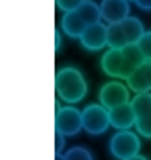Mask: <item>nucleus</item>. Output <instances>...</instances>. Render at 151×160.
<instances>
[{"mask_svg": "<svg viewBox=\"0 0 151 160\" xmlns=\"http://www.w3.org/2000/svg\"><path fill=\"white\" fill-rule=\"evenodd\" d=\"M143 61H147V59L143 57L141 48L136 47V44L122 47V48H109L103 55V59H101V70L109 78H116V80L124 78L126 80Z\"/></svg>", "mask_w": 151, "mask_h": 160, "instance_id": "obj_1", "label": "nucleus"}, {"mask_svg": "<svg viewBox=\"0 0 151 160\" xmlns=\"http://www.w3.org/2000/svg\"><path fill=\"white\" fill-rule=\"evenodd\" d=\"M55 91H57V97L65 101V103H78L82 101L88 93V84H86V78L82 76L80 70L67 65V68H61L55 76Z\"/></svg>", "mask_w": 151, "mask_h": 160, "instance_id": "obj_2", "label": "nucleus"}, {"mask_svg": "<svg viewBox=\"0 0 151 160\" xmlns=\"http://www.w3.org/2000/svg\"><path fill=\"white\" fill-rule=\"evenodd\" d=\"M143 34H145V28H143V21L139 17H126V19H122L118 23L107 25L109 48H122V47L136 44Z\"/></svg>", "mask_w": 151, "mask_h": 160, "instance_id": "obj_3", "label": "nucleus"}, {"mask_svg": "<svg viewBox=\"0 0 151 160\" xmlns=\"http://www.w3.org/2000/svg\"><path fill=\"white\" fill-rule=\"evenodd\" d=\"M111 127L109 110L101 103H90L82 110V128L90 135H103Z\"/></svg>", "mask_w": 151, "mask_h": 160, "instance_id": "obj_4", "label": "nucleus"}, {"mask_svg": "<svg viewBox=\"0 0 151 160\" xmlns=\"http://www.w3.org/2000/svg\"><path fill=\"white\" fill-rule=\"evenodd\" d=\"M141 150V139L132 131H118L116 135L109 139V152L118 160H128L136 156Z\"/></svg>", "mask_w": 151, "mask_h": 160, "instance_id": "obj_5", "label": "nucleus"}, {"mask_svg": "<svg viewBox=\"0 0 151 160\" xmlns=\"http://www.w3.org/2000/svg\"><path fill=\"white\" fill-rule=\"evenodd\" d=\"M55 128L63 137H73L82 131V112L73 105H57L55 114Z\"/></svg>", "mask_w": 151, "mask_h": 160, "instance_id": "obj_6", "label": "nucleus"}, {"mask_svg": "<svg viewBox=\"0 0 151 160\" xmlns=\"http://www.w3.org/2000/svg\"><path fill=\"white\" fill-rule=\"evenodd\" d=\"M99 101L107 110H113L118 105L130 103V88L126 84H122L120 80H111V82H107V84L101 87V91H99Z\"/></svg>", "mask_w": 151, "mask_h": 160, "instance_id": "obj_7", "label": "nucleus"}, {"mask_svg": "<svg viewBox=\"0 0 151 160\" xmlns=\"http://www.w3.org/2000/svg\"><path fill=\"white\" fill-rule=\"evenodd\" d=\"M130 103L134 108V116H136L134 128L139 131V135L151 139V93H139V95L132 97Z\"/></svg>", "mask_w": 151, "mask_h": 160, "instance_id": "obj_8", "label": "nucleus"}, {"mask_svg": "<svg viewBox=\"0 0 151 160\" xmlns=\"http://www.w3.org/2000/svg\"><path fill=\"white\" fill-rule=\"evenodd\" d=\"M78 40L86 51H101V48L109 47V42H107V25L103 21H97V23L88 25Z\"/></svg>", "mask_w": 151, "mask_h": 160, "instance_id": "obj_9", "label": "nucleus"}, {"mask_svg": "<svg viewBox=\"0 0 151 160\" xmlns=\"http://www.w3.org/2000/svg\"><path fill=\"white\" fill-rule=\"evenodd\" d=\"M130 17V2L128 0H103L101 2V19L107 25L118 23Z\"/></svg>", "mask_w": 151, "mask_h": 160, "instance_id": "obj_10", "label": "nucleus"}, {"mask_svg": "<svg viewBox=\"0 0 151 160\" xmlns=\"http://www.w3.org/2000/svg\"><path fill=\"white\" fill-rule=\"evenodd\" d=\"M128 88L139 95V93H151V61H143L134 72L126 78Z\"/></svg>", "mask_w": 151, "mask_h": 160, "instance_id": "obj_11", "label": "nucleus"}, {"mask_svg": "<svg viewBox=\"0 0 151 160\" xmlns=\"http://www.w3.org/2000/svg\"><path fill=\"white\" fill-rule=\"evenodd\" d=\"M109 120H111V127L116 131H130L136 124L132 103H124V105H118V108L109 110Z\"/></svg>", "mask_w": 151, "mask_h": 160, "instance_id": "obj_12", "label": "nucleus"}, {"mask_svg": "<svg viewBox=\"0 0 151 160\" xmlns=\"http://www.w3.org/2000/svg\"><path fill=\"white\" fill-rule=\"evenodd\" d=\"M88 25L84 23V19L72 11V13H65L63 15V21H61V32H65V36H69V38H80L82 32L86 30Z\"/></svg>", "mask_w": 151, "mask_h": 160, "instance_id": "obj_13", "label": "nucleus"}, {"mask_svg": "<svg viewBox=\"0 0 151 160\" xmlns=\"http://www.w3.org/2000/svg\"><path fill=\"white\" fill-rule=\"evenodd\" d=\"M76 13L84 19L86 25H92V23H97V21H103V19H101V4H97L92 0H84V2L76 8Z\"/></svg>", "mask_w": 151, "mask_h": 160, "instance_id": "obj_14", "label": "nucleus"}, {"mask_svg": "<svg viewBox=\"0 0 151 160\" xmlns=\"http://www.w3.org/2000/svg\"><path fill=\"white\" fill-rule=\"evenodd\" d=\"M63 160H95V158H92L90 150L82 148V145H76V148H69L63 154Z\"/></svg>", "mask_w": 151, "mask_h": 160, "instance_id": "obj_15", "label": "nucleus"}, {"mask_svg": "<svg viewBox=\"0 0 151 160\" xmlns=\"http://www.w3.org/2000/svg\"><path fill=\"white\" fill-rule=\"evenodd\" d=\"M136 47L141 48V53H143L145 59H147V61H151V30H149V32L145 30V34L141 36V40L136 42Z\"/></svg>", "mask_w": 151, "mask_h": 160, "instance_id": "obj_16", "label": "nucleus"}, {"mask_svg": "<svg viewBox=\"0 0 151 160\" xmlns=\"http://www.w3.org/2000/svg\"><path fill=\"white\" fill-rule=\"evenodd\" d=\"M55 2L63 13H72V11H76V8L84 2V0H55Z\"/></svg>", "mask_w": 151, "mask_h": 160, "instance_id": "obj_17", "label": "nucleus"}, {"mask_svg": "<svg viewBox=\"0 0 151 160\" xmlns=\"http://www.w3.org/2000/svg\"><path fill=\"white\" fill-rule=\"evenodd\" d=\"M63 139H65V137L61 135V133H57V141H55V152H57V156H61V154H63Z\"/></svg>", "mask_w": 151, "mask_h": 160, "instance_id": "obj_18", "label": "nucleus"}, {"mask_svg": "<svg viewBox=\"0 0 151 160\" xmlns=\"http://www.w3.org/2000/svg\"><path fill=\"white\" fill-rule=\"evenodd\" d=\"M134 4L143 11H151V0H134Z\"/></svg>", "mask_w": 151, "mask_h": 160, "instance_id": "obj_19", "label": "nucleus"}, {"mask_svg": "<svg viewBox=\"0 0 151 160\" xmlns=\"http://www.w3.org/2000/svg\"><path fill=\"white\" fill-rule=\"evenodd\" d=\"M128 160H149V158H145V156H141V154H136V156H132V158H128Z\"/></svg>", "mask_w": 151, "mask_h": 160, "instance_id": "obj_20", "label": "nucleus"}, {"mask_svg": "<svg viewBox=\"0 0 151 160\" xmlns=\"http://www.w3.org/2000/svg\"><path fill=\"white\" fill-rule=\"evenodd\" d=\"M55 160H63V154H61V156H57V158Z\"/></svg>", "mask_w": 151, "mask_h": 160, "instance_id": "obj_21", "label": "nucleus"}, {"mask_svg": "<svg viewBox=\"0 0 151 160\" xmlns=\"http://www.w3.org/2000/svg\"><path fill=\"white\" fill-rule=\"evenodd\" d=\"M128 2H134V0H128Z\"/></svg>", "mask_w": 151, "mask_h": 160, "instance_id": "obj_22", "label": "nucleus"}]
</instances>
